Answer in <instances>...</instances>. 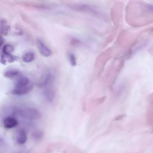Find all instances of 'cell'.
Returning a JSON list of instances; mask_svg holds the SVG:
<instances>
[{"instance_id":"6da1fadb","label":"cell","mask_w":153,"mask_h":153,"mask_svg":"<svg viewBox=\"0 0 153 153\" xmlns=\"http://www.w3.org/2000/svg\"><path fill=\"white\" fill-rule=\"evenodd\" d=\"M37 46L40 53L45 57H48L51 55V50L46 46L40 39L37 40Z\"/></svg>"},{"instance_id":"7a4b0ae2","label":"cell","mask_w":153,"mask_h":153,"mask_svg":"<svg viewBox=\"0 0 153 153\" xmlns=\"http://www.w3.org/2000/svg\"><path fill=\"white\" fill-rule=\"evenodd\" d=\"M33 88V85L32 84H29L25 87L14 88L11 91V94L16 95L25 94L30 91Z\"/></svg>"},{"instance_id":"3957f363","label":"cell","mask_w":153,"mask_h":153,"mask_svg":"<svg viewBox=\"0 0 153 153\" xmlns=\"http://www.w3.org/2000/svg\"><path fill=\"white\" fill-rule=\"evenodd\" d=\"M19 59V57L16 56L11 54L6 55L2 54L1 57V63L4 65H5L7 62L8 63H12Z\"/></svg>"},{"instance_id":"277c9868","label":"cell","mask_w":153,"mask_h":153,"mask_svg":"<svg viewBox=\"0 0 153 153\" xmlns=\"http://www.w3.org/2000/svg\"><path fill=\"white\" fill-rule=\"evenodd\" d=\"M18 123L17 120L15 118L8 117L4 120L3 125L4 127L6 128H11L16 126Z\"/></svg>"},{"instance_id":"5b68a950","label":"cell","mask_w":153,"mask_h":153,"mask_svg":"<svg viewBox=\"0 0 153 153\" xmlns=\"http://www.w3.org/2000/svg\"><path fill=\"white\" fill-rule=\"evenodd\" d=\"M27 139L26 132L23 129L19 130L17 133L16 140L17 143L22 144L25 143Z\"/></svg>"},{"instance_id":"8992f818","label":"cell","mask_w":153,"mask_h":153,"mask_svg":"<svg viewBox=\"0 0 153 153\" xmlns=\"http://www.w3.org/2000/svg\"><path fill=\"white\" fill-rule=\"evenodd\" d=\"M29 80L27 77L22 76L16 80L15 85L16 88H17L25 87L29 84Z\"/></svg>"},{"instance_id":"52a82bcc","label":"cell","mask_w":153,"mask_h":153,"mask_svg":"<svg viewBox=\"0 0 153 153\" xmlns=\"http://www.w3.org/2000/svg\"><path fill=\"white\" fill-rule=\"evenodd\" d=\"M44 92L45 97L48 101L51 102L53 100L55 95L53 89L50 87L46 86L45 87Z\"/></svg>"},{"instance_id":"ba28073f","label":"cell","mask_w":153,"mask_h":153,"mask_svg":"<svg viewBox=\"0 0 153 153\" xmlns=\"http://www.w3.org/2000/svg\"><path fill=\"white\" fill-rule=\"evenodd\" d=\"M53 80V76L51 74H49L46 75L43 82L38 83V86L39 87H45L50 85L52 83Z\"/></svg>"},{"instance_id":"9c48e42d","label":"cell","mask_w":153,"mask_h":153,"mask_svg":"<svg viewBox=\"0 0 153 153\" xmlns=\"http://www.w3.org/2000/svg\"><path fill=\"white\" fill-rule=\"evenodd\" d=\"M35 58V54L33 53L29 52L26 53L23 56L22 60L26 63H29L33 61Z\"/></svg>"},{"instance_id":"30bf717a","label":"cell","mask_w":153,"mask_h":153,"mask_svg":"<svg viewBox=\"0 0 153 153\" xmlns=\"http://www.w3.org/2000/svg\"><path fill=\"white\" fill-rule=\"evenodd\" d=\"M19 71L15 69H10L6 71L4 74V76L7 78H12L19 74Z\"/></svg>"},{"instance_id":"8fae6325","label":"cell","mask_w":153,"mask_h":153,"mask_svg":"<svg viewBox=\"0 0 153 153\" xmlns=\"http://www.w3.org/2000/svg\"><path fill=\"white\" fill-rule=\"evenodd\" d=\"M14 50V48L13 46L10 44H6L3 47V54L6 55H10Z\"/></svg>"},{"instance_id":"7c38bea8","label":"cell","mask_w":153,"mask_h":153,"mask_svg":"<svg viewBox=\"0 0 153 153\" xmlns=\"http://www.w3.org/2000/svg\"><path fill=\"white\" fill-rule=\"evenodd\" d=\"M69 59L71 65L73 66H75L76 65V59L75 56L72 53L69 54Z\"/></svg>"},{"instance_id":"4fadbf2b","label":"cell","mask_w":153,"mask_h":153,"mask_svg":"<svg viewBox=\"0 0 153 153\" xmlns=\"http://www.w3.org/2000/svg\"><path fill=\"white\" fill-rule=\"evenodd\" d=\"M80 43V41L76 39H73L70 42L71 44L73 46L78 45Z\"/></svg>"},{"instance_id":"5bb4252c","label":"cell","mask_w":153,"mask_h":153,"mask_svg":"<svg viewBox=\"0 0 153 153\" xmlns=\"http://www.w3.org/2000/svg\"><path fill=\"white\" fill-rule=\"evenodd\" d=\"M106 99L105 96H104L98 98L96 100V102L97 104H100L103 102Z\"/></svg>"},{"instance_id":"9a60e30c","label":"cell","mask_w":153,"mask_h":153,"mask_svg":"<svg viewBox=\"0 0 153 153\" xmlns=\"http://www.w3.org/2000/svg\"><path fill=\"white\" fill-rule=\"evenodd\" d=\"M125 114H122L117 116L115 118V120H118L123 118L125 116Z\"/></svg>"},{"instance_id":"2e32d148","label":"cell","mask_w":153,"mask_h":153,"mask_svg":"<svg viewBox=\"0 0 153 153\" xmlns=\"http://www.w3.org/2000/svg\"><path fill=\"white\" fill-rule=\"evenodd\" d=\"M3 40L2 38L0 36V46L3 44Z\"/></svg>"}]
</instances>
